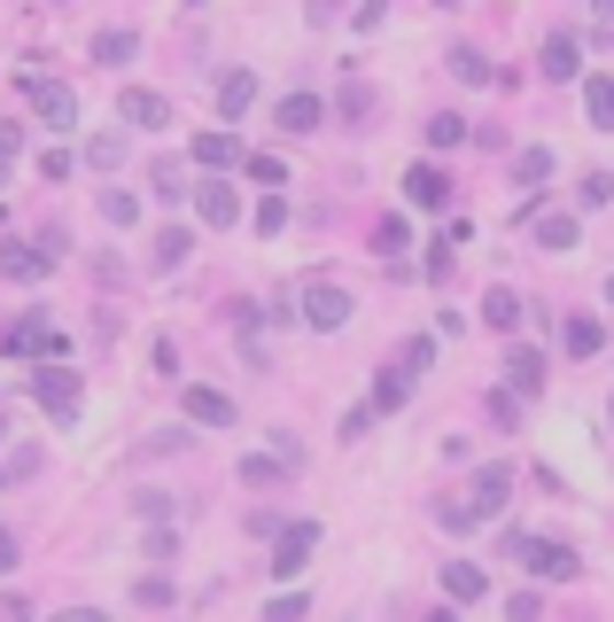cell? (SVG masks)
Segmentation results:
<instances>
[{
  "mask_svg": "<svg viewBox=\"0 0 614 622\" xmlns=\"http://www.w3.org/2000/svg\"><path fill=\"white\" fill-rule=\"evenodd\" d=\"M505 561L530 568V576H545V584H576V576H583V553H576V545H560V538H530V529H513V538H505Z\"/></svg>",
  "mask_w": 614,
  "mask_h": 622,
  "instance_id": "6da1fadb",
  "label": "cell"
},
{
  "mask_svg": "<svg viewBox=\"0 0 614 622\" xmlns=\"http://www.w3.org/2000/svg\"><path fill=\"white\" fill-rule=\"evenodd\" d=\"M350 312H359V304H350V289H342V281H304V296H296V319H304L311 335H342V327H350Z\"/></svg>",
  "mask_w": 614,
  "mask_h": 622,
  "instance_id": "7a4b0ae2",
  "label": "cell"
},
{
  "mask_svg": "<svg viewBox=\"0 0 614 622\" xmlns=\"http://www.w3.org/2000/svg\"><path fill=\"white\" fill-rule=\"evenodd\" d=\"M311 553H319V521H281V529H273V561H265L273 584H296Z\"/></svg>",
  "mask_w": 614,
  "mask_h": 622,
  "instance_id": "3957f363",
  "label": "cell"
},
{
  "mask_svg": "<svg viewBox=\"0 0 614 622\" xmlns=\"http://www.w3.org/2000/svg\"><path fill=\"white\" fill-rule=\"evenodd\" d=\"M0 359H62V327L47 312L16 319V327H0Z\"/></svg>",
  "mask_w": 614,
  "mask_h": 622,
  "instance_id": "277c9868",
  "label": "cell"
},
{
  "mask_svg": "<svg viewBox=\"0 0 614 622\" xmlns=\"http://www.w3.org/2000/svg\"><path fill=\"white\" fill-rule=\"evenodd\" d=\"M187 203H195V218H203V226H241V188L226 180V171L195 180V188H187Z\"/></svg>",
  "mask_w": 614,
  "mask_h": 622,
  "instance_id": "5b68a950",
  "label": "cell"
},
{
  "mask_svg": "<svg viewBox=\"0 0 614 622\" xmlns=\"http://www.w3.org/2000/svg\"><path fill=\"white\" fill-rule=\"evenodd\" d=\"M32 397H39L55 420H78V397H86V389H78V374H70L62 359H39V374H32Z\"/></svg>",
  "mask_w": 614,
  "mask_h": 622,
  "instance_id": "8992f818",
  "label": "cell"
},
{
  "mask_svg": "<svg viewBox=\"0 0 614 622\" xmlns=\"http://www.w3.org/2000/svg\"><path fill=\"white\" fill-rule=\"evenodd\" d=\"M459 506L475 513V529H482L490 513H505V506H513V467H482V475L459 490Z\"/></svg>",
  "mask_w": 614,
  "mask_h": 622,
  "instance_id": "52a82bcc",
  "label": "cell"
},
{
  "mask_svg": "<svg viewBox=\"0 0 614 622\" xmlns=\"http://www.w3.org/2000/svg\"><path fill=\"white\" fill-rule=\"evenodd\" d=\"M180 412H187L195 428H234V420H241V412H234V397H226V389H211V382H187V389H180Z\"/></svg>",
  "mask_w": 614,
  "mask_h": 622,
  "instance_id": "ba28073f",
  "label": "cell"
},
{
  "mask_svg": "<svg viewBox=\"0 0 614 622\" xmlns=\"http://www.w3.org/2000/svg\"><path fill=\"white\" fill-rule=\"evenodd\" d=\"M24 94H32L39 125H55V133H70V125H78V94H70V86H55V78H24Z\"/></svg>",
  "mask_w": 614,
  "mask_h": 622,
  "instance_id": "9c48e42d",
  "label": "cell"
},
{
  "mask_svg": "<svg viewBox=\"0 0 614 622\" xmlns=\"http://www.w3.org/2000/svg\"><path fill=\"white\" fill-rule=\"evenodd\" d=\"M117 117H125L133 133H163V125H171V102L156 94V86H125V94H117Z\"/></svg>",
  "mask_w": 614,
  "mask_h": 622,
  "instance_id": "30bf717a",
  "label": "cell"
},
{
  "mask_svg": "<svg viewBox=\"0 0 614 622\" xmlns=\"http://www.w3.org/2000/svg\"><path fill=\"white\" fill-rule=\"evenodd\" d=\"M405 203H412V211H444V203H452V171H444V163H412V171H405Z\"/></svg>",
  "mask_w": 614,
  "mask_h": 622,
  "instance_id": "8fae6325",
  "label": "cell"
},
{
  "mask_svg": "<svg viewBox=\"0 0 614 622\" xmlns=\"http://www.w3.org/2000/svg\"><path fill=\"white\" fill-rule=\"evenodd\" d=\"M47 273H55V257H47L39 241H0V281H24V289H32V281H47Z\"/></svg>",
  "mask_w": 614,
  "mask_h": 622,
  "instance_id": "7c38bea8",
  "label": "cell"
},
{
  "mask_svg": "<svg viewBox=\"0 0 614 622\" xmlns=\"http://www.w3.org/2000/svg\"><path fill=\"white\" fill-rule=\"evenodd\" d=\"M505 389H513V397H545V350L513 342V350H505Z\"/></svg>",
  "mask_w": 614,
  "mask_h": 622,
  "instance_id": "4fadbf2b",
  "label": "cell"
},
{
  "mask_svg": "<svg viewBox=\"0 0 614 622\" xmlns=\"http://www.w3.org/2000/svg\"><path fill=\"white\" fill-rule=\"evenodd\" d=\"M319 117H327V102H319V94H281V102H273V125H281L288 140L319 133Z\"/></svg>",
  "mask_w": 614,
  "mask_h": 622,
  "instance_id": "5bb4252c",
  "label": "cell"
},
{
  "mask_svg": "<svg viewBox=\"0 0 614 622\" xmlns=\"http://www.w3.org/2000/svg\"><path fill=\"white\" fill-rule=\"evenodd\" d=\"M576 234H583V226H576V211H537V218H530V241H537L545 257H568V249H576Z\"/></svg>",
  "mask_w": 614,
  "mask_h": 622,
  "instance_id": "9a60e30c",
  "label": "cell"
},
{
  "mask_svg": "<svg viewBox=\"0 0 614 622\" xmlns=\"http://www.w3.org/2000/svg\"><path fill=\"white\" fill-rule=\"evenodd\" d=\"M405 397H412V374H405V366L389 359V366L374 374V397H366V412H374V420H389V412H397Z\"/></svg>",
  "mask_w": 614,
  "mask_h": 622,
  "instance_id": "2e32d148",
  "label": "cell"
},
{
  "mask_svg": "<svg viewBox=\"0 0 614 622\" xmlns=\"http://www.w3.org/2000/svg\"><path fill=\"white\" fill-rule=\"evenodd\" d=\"M444 599H452V607L490 599V568H475V561H444Z\"/></svg>",
  "mask_w": 614,
  "mask_h": 622,
  "instance_id": "e0dca14e",
  "label": "cell"
},
{
  "mask_svg": "<svg viewBox=\"0 0 614 622\" xmlns=\"http://www.w3.org/2000/svg\"><path fill=\"white\" fill-rule=\"evenodd\" d=\"M234 475H241V490H281V483H288L296 467H288L281 452H249V460H241Z\"/></svg>",
  "mask_w": 614,
  "mask_h": 622,
  "instance_id": "ac0fdd59",
  "label": "cell"
},
{
  "mask_svg": "<svg viewBox=\"0 0 614 622\" xmlns=\"http://www.w3.org/2000/svg\"><path fill=\"white\" fill-rule=\"evenodd\" d=\"M560 342H568V359H599V350H606V319H599V312H576V319L560 327Z\"/></svg>",
  "mask_w": 614,
  "mask_h": 622,
  "instance_id": "d6986e66",
  "label": "cell"
},
{
  "mask_svg": "<svg viewBox=\"0 0 614 622\" xmlns=\"http://www.w3.org/2000/svg\"><path fill=\"white\" fill-rule=\"evenodd\" d=\"M187 249H195V234H187V226H163V234L148 241V273H180Z\"/></svg>",
  "mask_w": 614,
  "mask_h": 622,
  "instance_id": "ffe728a7",
  "label": "cell"
},
{
  "mask_svg": "<svg viewBox=\"0 0 614 622\" xmlns=\"http://www.w3.org/2000/svg\"><path fill=\"white\" fill-rule=\"evenodd\" d=\"M537 70H545V78H576V70H583V47H576V32H553V39L537 47Z\"/></svg>",
  "mask_w": 614,
  "mask_h": 622,
  "instance_id": "44dd1931",
  "label": "cell"
},
{
  "mask_svg": "<svg viewBox=\"0 0 614 622\" xmlns=\"http://www.w3.org/2000/svg\"><path fill=\"white\" fill-rule=\"evenodd\" d=\"M249 148H241V133H195V163L203 171H234Z\"/></svg>",
  "mask_w": 614,
  "mask_h": 622,
  "instance_id": "7402d4cb",
  "label": "cell"
},
{
  "mask_svg": "<svg viewBox=\"0 0 614 622\" xmlns=\"http://www.w3.org/2000/svg\"><path fill=\"white\" fill-rule=\"evenodd\" d=\"M583 117H591V133H614V78L606 70L583 78Z\"/></svg>",
  "mask_w": 614,
  "mask_h": 622,
  "instance_id": "603a6c76",
  "label": "cell"
},
{
  "mask_svg": "<svg viewBox=\"0 0 614 622\" xmlns=\"http://www.w3.org/2000/svg\"><path fill=\"white\" fill-rule=\"evenodd\" d=\"M148 195H156V203H187V171L171 163V156H156V163H148Z\"/></svg>",
  "mask_w": 614,
  "mask_h": 622,
  "instance_id": "cb8c5ba5",
  "label": "cell"
},
{
  "mask_svg": "<svg viewBox=\"0 0 614 622\" xmlns=\"http://www.w3.org/2000/svg\"><path fill=\"white\" fill-rule=\"evenodd\" d=\"M249 102H257V78H249V70H226V78H218V110H226V117H249Z\"/></svg>",
  "mask_w": 614,
  "mask_h": 622,
  "instance_id": "d4e9b609",
  "label": "cell"
},
{
  "mask_svg": "<svg viewBox=\"0 0 614 622\" xmlns=\"http://www.w3.org/2000/svg\"><path fill=\"white\" fill-rule=\"evenodd\" d=\"M420 133H428V148H459V140H475V125H467L459 110H435Z\"/></svg>",
  "mask_w": 614,
  "mask_h": 622,
  "instance_id": "484cf974",
  "label": "cell"
},
{
  "mask_svg": "<svg viewBox=\"0 0 614 622\" xmlns=\"http://www.w3.org/2000/svg\"><path fill=\"white\" fill-rule=\"evenodd\" d=\"M482 327L513 335V327H521V296H513V289H490V296H482Z\"/></svg>",
  "mask_w": 614,
  "mask_h": 622,
  "instance_id": "4316f807",
  "label": "cell"
},
{
  "mask_svg": "<svg viewBox=\"0 0 614 622\" xmlns=\"http://www.w3.org/2000/svg\"><path fill=\"white\" fill-rule=\"evenodd\" d=\"M553 180V148H521L513 156V188H545Z\"/></svg>",
  "mask_w": 614,
  "mask_h": 622,
  "instance_id": "83f0119b",
  "label": "cell"
},
{
  "mask_svg": "<svg viewBox=\"0 0 614 622\" xmlns=\"http://www.w3.org/2000/svg\"><path fill=\"white\" fill-rule=\"evenodd\" d=\"M102 218L125 234V226H140V195H125V188H102Z\"/></svg>",
  "mask_w": 614,
  "mask_h": 622,
  "instance_id": "f1b7e54d",
  "label": "cell"
},
{
  "mask_svg": "<svg viewBox=\"0 0 614 622\" xmlns=\"http://www.w3.org/2000/svg\"><path fill=\"white\" fill-rule=\"evenodd\" d=\"M428 513H435V529H452V538H467V529H475V513L459 506V490H444V498H435Z\"/></svg>",
  "mask_w": 614,
  "mask_h": 622,
  "instance_id": "f546056e",
  "label": "cell"
},
{
  "mask_svg": "<svg viewBox=\"0 0 614 622\" xmlns=\"http://www.w3.org/2000/svg\"><path fill=\"white\" fill-rule=\"evenodd\" d=\"M133 47H140L133 32H94V63H110V70H117V63H133Z\"/></svg>",
  "mask_w": 614,
  "mask_h": 622,
  "instance_id": "4dcf8cb0",
  "label": "cell"
},
{
  "mask_svg": "<svg viewBox=\"0 0 614 622\" xmlns=\"http://www.w3.org/2000/svg\"><path fill=\"white\" fill-rule=\"evenodd\" d=\"M452 78H467V86H490V55H482V47H452Z\"/></svg>",
  "mask_w": 614,
  "mask_h": 622,
  "instance_id": "1f68e13d",
  "label": "cell"
},
{
  "mask_svg": "<svg viewBox=\"0 0 614 622\" xmlns=\"http://www.w3.org/2000/svg\"><path fill=\"white\" fill-rule=\"evenodd\" d=\"M405 241H412L405 218H374V257H405Z\"/></svg>",
  "mask_w": 614,
  "mask_h": 622,
  "instance_id": "d6a6232c",
  "label": "cell"
},
{
  "mask_svg": "<svg viewBox=\"0 0 614 622\" xmlns=\"http://www.w3.org/2000/svg\"><path fill=\"white\" fill-rule=\"evenodd\" d=\"M265 622H311V591H281V599H265Z\"/></svg>",
  "mask_w": 614,
  "mask_h": 622,
  "instance_id": "836d02e7",
  "label": "cell"
},
{
  "mask_svg": "<svg viewBox=\"0 0 614 622\" xmlns=\"http://www.w3.org/2000/svg\"><path fill=\"white\" fill-rule=\"evenodd\" d=\"M606 195H614L606 171H583V180H576V211H606Z\"/></svg>",
  "mask_w": 614,
  "mask_h": 622,
  "instance_id": "e575fe53",
  "label": "cell"
},
{
  "mask_svg": "<svg viewBox=\"0 0 614 622\" xmlns=\"http://www.w3.org/2000/svg\"><path fill=\"white\" fill-rule=\"evenodd\" d=\"M241 171H249L257 188H288V163L281 156H241Z\"/></svg>",
  "mask_w": 614,
  "mask_h": 622,
  "instance_id": "d590c367",
  "label": "cell"
},
{
  "mask_svg": "<svg viewBox=\"0 0 614 622\" xmlns=\"http://www.w3.org/2000/svg\"><path fill=\"white\" fill-rule=\"evenodd\" d=\"M249 226H257V234H265V241H273V234L288 226V195H265V203H257V218H249Z\"/></svg>",
  "mask_w": 614,
  "mask_h": 622,
  "instance_id": "8d00e7d4",
  "label": "cell"
},
{
  "mask_svg": "<svg viewBox=\"0 0 614 622\" xmlns=\"http://www.w3.org/2000/svg\"><path fill=\"white\" fill-rule=\"evenodd\" d=\"M117 156H125L117 133H94V140H86V163H94V171H117Z\"/></svg>",
  "mask_w": 614,
  "mask_h": 622,
  "instance_id": "74e56055",
  "label": "cell"
},
{
  "mask_svg": "<svg viewBox=\"0 0 614 622\" xmlns=\"http://www.w3.org/2000/svg\"><path fill=\"white\" fill-rule=\"evenodd\" d=\"M334 110H342V125H359V133H366V110H374V94H366V86H342V102H334Z\"/></svg>",
  "mask_w": 614,
  "mask_h": 622,
  "instance_id": "f35d334b",
  "label": "cell"
},
{
  "mask_svg": "<svg viewBox=\"0 0 614 622\" xmlns=\"http://www.w3.org/2000/svg\"><path fill=\"white\" fill-rule=\"evenodd\" d=\"M171 599H180V591H171V576H140L133 584V607H171Z\"/></svg>",
  "mask_w": 614,
  "mask_h": 622,
  "instance_id": "ab89813d",
  "label": "cell"
},
{
  "mask_svg": "<svg viewBox=\"0 0 614 622\" xmlns=\"http://www.w3.org/2000/svg\"><path fill=\"white\" fill-rule=\"evenodd\" d=\"M171 553H180V529L156 521V529H148V561H156V568H171Z\"/></svg>",
  "mask_w": 614,
  "mask_h": 622,
  "instance_id": "60d3db41",
  "label": "cell"
},
{
  "mask_svg": "<svg viewBox=\"0 0 614 622\" xmlns=\"http://www.w3.org/2000/svg\"><path fill=\"white\" fill-rule=\"evenodd\" d=\"M397 366H405V374L420 382V366H435V342H428V335H412V342L397 350Z\"/></svg>",
  "mask_w": 614,
  "mask_h": 622,
  "instance_id": "b9f144b4",
  "label": "cell"
},
{
  "mask_svg": "<svg viewBox=\"0 0 614 622\" xmlns=\"http://www.w3.org/2000/svg\"><path fill=\"white\" fill-rule=\"evenodd\" d=\"M505 622H545V591H513L505 599Z\"/></svg>",
  "mask_w": 614,
  "mask_h": 622,
  "instance_id": "7bdbcfd3",
  "label": "cell"
},
{
  "mask_svg": "<svg viewBox=\"0 0 614 622\" xmlns=\"http://www.w3.org/2000/svg\"><path fill=\"white\" fill-rule=\"evenodd\" d=\"M39 180H47V188L70 180V148H39Z\"/></svg>",
  "mask_w": 614,
  "mask_h": 622,
  "instance_id": "ee69618b",
  "label": "cell"
},
{
  "mask_svg": "<svg viewBox=\"0 0 614 622\" xmlns=\"http://www.w3.org/2000/svg\"><path fill=\"white\" fill-rule=\"evenodd\" d=\"M16 148H24V125H0V188H9V163H16Z\"/></svg>",
  "mask_w": 614,
  "mask_h": 622,
  "instance_id": "f6af8a7d",
  "label": "cell"
},
{
  "mask_svg": "<svg viewBox=\"0 0 614 622\" xmlns=\"http://www.w3.org/2000/svg\"><path fill=\"white\" fill-rule=\"evenodd\" d=\"M490 420L513 428V420H521V397H513V389H490Z\"/></svg>",
  "mask_w": 614,
  "mask_h": 622,
  "instance_id": "bcb514c9",
  "label": "cell"
},
{
  "mask_svg": "<svg viewBox=\"0 0 614 622\" xmlns=\"http://www.w3.org/2000/svg\"><path fill=\"white\" fill-rule=\"evenodd\" d=\"M156 374L180 382V342H171V335H156Z\"/></svg>",
  "mask_w": 614,
  "mask_h": 622,
  "instance_id": "7dc6e473",
  "label": "cell"
},
{
  "mask_svg": "<svg viewBox=\"0 0 614 622\" xmlns=\"http://www.w3.org/2000/svg\"><path fill=\"white\" fill-rule=\"evenodd\" d=\"M140 521H148V529L171 521V498H163V490H140Z\"/></svg>",
  "mask_w": 614,
  "mask_h": 622,
  "instance_id": "c3c4849f",
  "label": "cell"
},
{
  "mask_svg": "<svg viewBox=\"0 0 614 622\" xmlns=\"http://www.w3.org/2000/svg\"><path fill=\"white\" fill-rule=\"evenodd\" d=\"M382 16H389V0H359V9H350V24H359V32H374Z\"/></svg>",
  "mask_w": 614,
  "mask_h": 622,
  "instance_id": "681fc988",
  "label": "cell"
},
{
  "mask_svg": "<svg viewBox=\"0 0 614 622\" xmlns=\"http://www.w3.org/2000/svg\"><path fill=\"white\" fill-rule=\"evenodd\" d=\"M374 428H382V420H374L366 405H350V420H342V436H350V443H359V436H374Z\"/></svg>",
  "mask_w": 614,
  "mask_h": 622,
  "instance_id": "f907efd6",
  "label": "cell"
},
{
  "mask_svg": "<svg viewBox=\"0 0 614 622\" xmlns=\"http://www.w3.org/2000/svg\"><path fill=\"white\" fill-rule=\"evenodd\" d=\"M55 622H117V614H110V607H62Z\"/></svg>",
  "mask_w": 614,
  "mask_h": 622,
  "instance_id": "816d5d0a",
  "label": "cell"
},
{
  "mask_svg": "<svg viewBox=\"0 0 614 622\" xmlns=\"http://www.w3.org/2000/svg\"><path fill=\"white\" fill-rule=\"evenodd\" d=\"M16 568V529H0V576Z\"/></svg>",
  "mask_w": 614,
  "mask_h": 622,
  "instance_id": "f5cc1de1",
  "label": "cell"
},
{
  "mask_svg": "<svg viewBox=\"0 0 614 622\" xmlns=\"http://www.w3.org/2000/svg\"><path fill=\"white\" fill-rule=\"evenodd\" d=\"M420 622H459V607H428V614H420Z\"/></svg>",
  "mask_w": 614,
  "mask_h": 622,
  "instance_id": "db71d44e",
  "label": "cell"
},
{
  "mask_svg": "<svg viewBox=\"0 0 614 622\" xmlns=\"http://www.w3.org/2000/svg\"><path fill=\"white\" fill-rule=\"evenodd\" d=\"M0 436H9V412H0Z\"/></svg>",
  "mask_w": 614,
  "mask_h": 622,
  "instance_id": "11a10c76",
  "label": "cell"
},
{
  "mask_svg": "<svg viewBox=\"0 0 614 622\" xmlns=\"http://www.w3.org/2000/svg\"><path fill=\"white\" fill-rule=\"evenodd\" d=\"M591 9H606V0H591Z\"/></svg>",
  "mask_w": 614,
  "mask_h": 622,
  "instance_id": "9f6ffc18",
  "label": "cell"
},
{
  "mask_svg": "<svg viewBox=\"0 0 614 622\" xmlns=\"http://www.w3.org/2000/svg\"><path fill=\"white\" fill-rule=\"evenodd\" d=\"M583 622H591V614H583Z\"/></svg>",
  "mask_w": 614,
  "mask_h": 622,
  "instance_id": "6f0895ef",
  "label": "cell"
}]
</instances>
